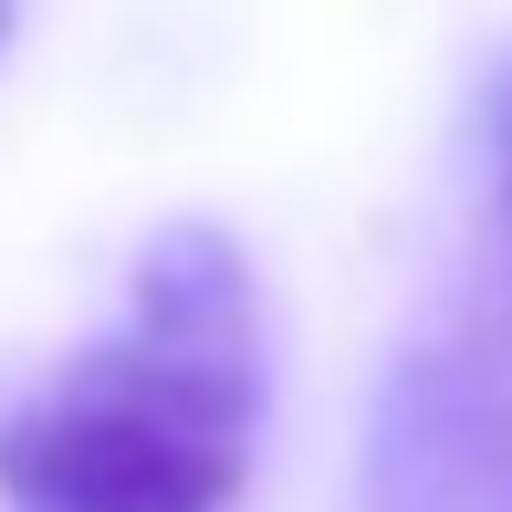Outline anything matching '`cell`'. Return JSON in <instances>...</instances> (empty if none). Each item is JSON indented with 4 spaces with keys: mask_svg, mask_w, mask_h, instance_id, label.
Returning a JSON list of instances; mask_svg holds the SVG:
<instances>
[{
    "mask_svg": "<svg viewBox=\"0 0 512 512\" xmlns=\"http://www.w3.org/2000/svg\"><path fill=\"white\" fill-rule=\"evenodd\" d=\"M11 11H21V0H0V42H11Z\"/></svg>",
    "mask_w": 512,
    "mask_h": 512,
    "instance_id": "4",
    "label": "cell"
},
{
    "mask_svg": "<svg viewBox=\"0 0 512 512\" xmlns=\"http://www.w3.org/2000/svg\"><path fill=\"white\" fill-rule=\"evenodd\" d=\"M481 136H492V199H502V230H512V63L481 95Z\"/></svg>",
    "mask_w": 512,
    "mask_h": 512,
    "instance_id": "3",
    "label": "cell"
},
{
    "mask_svg": "<svg viewBox=\"0 0 512 512\" xmlns=\"http://www.w3.org/2000/svg\"><path fill=\"white\" fill-rule=\"evenodd\" d=\"M262 429V314L230 230L147 241L126 335L0 408V512H230Z\"/></svg>",
    "mask_w": 512,
    "mask_h": 512,
    "instance_id": "1",
    "label": "cell"
},
{
    "mask_svg": "<svg viewBox=\"0 0 512 512\" xmlns=\"http://www.w3.org/2000/svg\"><path fill=\"white\" fill-rule=\"evenodd\" d=\"M366 512H512V314L450 324L387 377Z\"/></svg>",
    "mask_w": 512,
    "mask_h": 512,
    "instance_id": "2",
    "label": "cell"
}]
</instances>
